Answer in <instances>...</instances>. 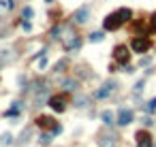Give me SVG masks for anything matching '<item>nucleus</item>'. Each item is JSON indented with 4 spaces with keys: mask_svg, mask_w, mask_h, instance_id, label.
Returning <instances> with one entry per match:
<instances>
[{
    "mask_svg": "<svg viewBox=\"0 0 156 147\" xmlns=\"http://www.w3.org/2000/svg\"><path fill=\"white\" fill-rule=\"evenodd\" d=\"M116 87H118V81H116V79H107L105 83L96 90V94H94V96H96L98 100H105V98H109V96L116 92Z\"/></svg>",
    "mask_w": 156,
    "mask_h": 147,
    "instance_id": "obj_1",
    "label": "nucleus"
},
{
    "mask_svg": "<svg viewBox=\"0 0 156 147\" xmlns=\"http://www.w3.org/2000/svg\"><path fill=\"white\" fill-rule=\"evenodd\" d=\"M131 47L135 53H145L150 47H152V41L148 39V36H135L133 43H131Z\"/></svg>",
    "mask_w": 156,
    "mask_h": 147,
    "instance_id": "obj_2",
    "label": "nucleus"
},
{
    "mask_svg": "<svg viewBox=\"0 0 156 147\" xmlns=\"http://www.w3.org/2000/svg\"><path fill=\"white\" fill-rule=\"evenodd\" d=\"M49 105H51V109H53L56 113H62L64 109H66V96H64V94L51 96V98H49Z\"/></svg>",
    "mask_w": 156,
    "mask_h": 147,
    "instance_id": "obj_3",
    "label": "nucleus"
},
{
    "mask_svg": "<svg viewBox=\"0 0 156 147\" xmlns=\"http://www.w3.org/2000/svg\"><path fill=\"white\" fill-rule=\"evenodd\" d=\"M103 26H105V30H118L122 26V19H120V15H118V13H111V15L105 17Z\"/></svg>",
    "mask_w": 156,
    "mask_h": 147,
    "instance_id": "obj_4",
    "label": "nucleus"
},
{
    "mask_svg": "<svg viewBox=\"0 0 156 147\" xmlns=\"http://www.w3.org/2000/svg\"><path fill=\"white\" fill-rule=\"evenodd\" d=\"M131 122H133V111L120 109V111H118V124H120V126H128Z\"/></svg>",
    "mask_w": 156,
    "mask_h": 147,
    "instance_id": "obj_5",
    "label": "nucleus"
},
{
    "mask_svg": "<svg viewBox=\"0 0 156 147\" xmlns=\"http://www.w3.org/2000/svg\"><path fill=\"white\" fill-rule=\"evenodd\" d=\"M137 147H152V136L145 130L137 132Z\"/></svg>",
    "mask_w": 156,
    "mask_h": 147,
    "instance_id": "obj_6",
    "label": "nucleus"
},
{
    "mask_svg": "<svg viewBox=\"0 0 156 147\" xmlns=\"http://www.w3.org/2000/svg\"><path fill=\"white\" fill-rule=\"evenodd\" d=\"M113 53H116V60L120 62V64H126V62H128V49L124 47V45L116 47V51H113Z\"/></svg>",
    "mask_w": 156,
    "mask_h": 147,
    "instance_id": "obj_7",
    "label": "nucleus"
},
{
    "mask_svg": "<svg viewBox=\"0 0 156 147\" xmlns=\"http://www.w3.org/2000/svg\"><path fill=\"white\" fill-rule=\"evenodd\" d=\"M88 17H90V6H84V9H79V11L75 13V17H73V19H75L77 24H86Z\"/></svg>",
    "mask_w": 156,
    "mask_h": 147,
    "instance_id": "obj_8",
    "label": "nucleus"
},
{
    "mask_svg": "<svg viewBox=\"0 0 156 147\" xmlns=\"http://www.w3.org/2000/svg\"><path fill=\"white\" fill-rule=\"evenodd\" d=\"M62 87H64V92H75L79 87V83H77L75 79H64L62 81Z\"/></svg>",
    "mask_w": 156,
    "mask_h": 147,
    "instance_id": "obj_9",
    "label": "nucleus"
},
{
    "mask_svg": "<svg viewBox=\"0 0 156 147\" xmlns=\"http://www.w3.org/2000/svg\"><path fill=\"white\" fill-rule=\"evenodd\" d=\"M98 147H116V139L113 136H100L98 139Z\"/></svg>",
    "mask_w": 156,
    "mask_h": 147,
    "instance_id": "obj_10",
    "label": "nucleus"
},
{
    "mask_svg": "<svg viewBox=\"0 0 156 147\" xmlns=\"http://www.w3.org/2000/svg\"><path fill=\"white\" fill-rule=\"evenodd\" d=\"M100 119H103L105 126H111L113 124V113L111 111H103V113H100Z\"/></svg>",
    "mask_w": 156,
    "mask_h": 147,
    "instance_id": "obj_11",
    "label": "nucleus"
},
{
    "mask_svg": "<svg viewBox=\"0 0 156 147\" xmlns=\"http://www.w3.org/2000/svg\"><path fill=\"white\" fill-rule=\"evenodd\" d=\"M118 15H120L122 22H128V19L133 17V11H131V9H120V11H118Z\"/></svg>",
    "mask_w": 156,
    "mask_h": 147,
    "instance_id": "obj_12",
    "label": "nucleus"
},
{
    "mask_svg": "<svg viewBox=\"0 0 156 147\" xmlns=\"http://www.w3.org/2000/svg\"><path fill=\"white\" fill-rule=\"evenodd\" d=\"M39 126H43V128H51V126H53V119H51V117H39Z\"/></svg>",
    "mask_w": 156,
    "mask_h": 147,
    "instance_id": "obj_13",
    "label": "nucleus"
},
{
    "mask_svg": "<svg viewBox=\"0 0 156 147\" xmlns=\"http://www.w3.org/2000/svg\"><path fill=\"white\" fill-rule=\"evenodd\" d=\"M103 39H105V32H92V34H90V41H92V43H98Z\"/></svg>",
    "mask_w": 156,
    "mask_h": 147,
    "instance_id": "obj_14",
    "label": "nucleus"
},
{
    "mask_svg": "<svg viewBox=\"0 0 156 147\" xmlns=\"http://www.w3.org/2000/svg\"><path fill=\"white\" fill-rule=\"evenodd\" d=\"M145 111H148V113L156 111V98H152V100H148V103H145Z\"/></svg>",
    "mask_w": 156,
    "mask_h": 147,
    "instance_id": "obj_15",
    "label": "nucleus"
},
{
    "mask_svg": "<svg viewBox=\"0 0 156 147\" xmlns=\"http://www.w3.org/2000/svg\"><path fill=\"white\" fill-rule=\"evenodd\" d=\"M0 143H2V145H11V143H13V136L6 132V134H2V136H0Z\"/></svg>",
    "mask_w": 156,
    "mask_h": 147,
    "instance_id": "obj_16",
    "label": "nucleus"
},
{
    "mask_svg": "<svg viewBox=\"0 0 156 147\" xmlns=\"http://www.w3.org/2000/svg\"><path fill=\"white\" fill-rule=\"evenodd\" d=\"M28 136H30V128H26V130H24V132H22V136H20V143H22V145H24V143H26V141H28Z\"/></svg>",
    "mask_w": 156,
    "mask_h": 147,
    "instance_id": "obj_17",
    "label": "nucleus"
},
{
    "mask_svg": "<svg viewBox=\"0 0 156 147\" xmlns=\"http://www.w3.org/2000/svg\"><path fill=\"white\" fill-rule=\"evenodd\" d=\"M24 17H26V19H30V17H34V11H32L30 6H26V9H24Z\"/></svg>",
    "mask_w": 156,
    "mask_h": 147,
    "instance_id": "obj_18",
    "label": "nucleus"
},
{
    "mask_svg": "<svg viewBox=\"0 0 156 147\" xmlns=\"http://www.w3.org/2000/svg\"><path fill=\"white\" fill-rule=\"evenodd\" d=\"M64 66H66V60H60V62L56 64V68H53V72H60V70H62Z\"/></svg>",
    "mask_w": 156,
    "mask_h": 147,
    "instance_id": "obj_19",
    "label": "nucleus"
},
{
    "mask_svg": "<svg viewBox=\"0 0 156 147\" xmlns=\"http://www.w3.org/2000/svg\"><path fill=\"white\" fill-rule=\"evenodd\" d=\"M41 143H43V145L51 143V134H43V136H41Z\"/></svg>",
    "mask_w": 156,
    "mask_h": 147,
    "instance_id": "obj_20",
    "label": "nucleus"
},
{
    "mask_svg": "<svg viewBox=\"0 0 156 147\" xmlns=\"http://www.w3.org/2000/svg\"><path fill=\"white\" fill-rule=\"evenodd\" d=\"M77 107H88V98H77Z\"/></svg>",
    "mask_w": 156,
    "mask_h": 147,
    "instance_id": "obj_21",
    "label": "nucleus"
},
{
    "mask_svg": "<svg viewBox=\"0 0 156 147\" xmlns=\"http://www.w3.org/2000/svg\"><path fill=\"white\" fill-rule=\"evenodd\" d=\"M22 26H24V30H26V32H30V30H32V24H30L28 19H26V22H24Z\"/></svg>",
    "mask_w": 156,
    "mask_h": 147,
    "instance_id": "obj_22",
    "label": "nucleus"
},
{
    "mask_svg": "<svg viewBox=\"0 0 156 147\" xmlns=\"http://www.w3.org/2000/svg\"><path fill=\"white\" fill-rule=\"evenodd\" d=\"M150 26H152V30H156V13H152V19H150Z\"/></svg>",
    "mask_w": 156,
    "mask_h": 147,
    "instance_id": "obj_23",
    "label": "nucleus"
},
{
    "mask_svg": "<svg viewBox=\"0 0 156 147\" xmlns=\"http://www.w3.org/2000/svg\"><path fill=\"white\" fill-rule=\"evenodd\" d=\"M143 124H145V126H152V124H154V119H150V117H145V119H143Z\"/></svg>",
    "mask_w": 156,
    "mask_h": 147,
    "instance_id": "obj_24",
    "label": "nucleus"
},
{
    "mask_svg": "<svg viewBox=\"0 0 156 147\" xmlns=\"http://www.w3.org/2000/svg\"><path fill=\"white\" fill-rule=\"evenodd\" d=\"M45 2H53V0H45Z\"/></svg>",
    "mask_w": 156,
    "mask_h": 147,
    "instance_id": "obj_25",
    "label": "nucleus"
}]
</instances>
